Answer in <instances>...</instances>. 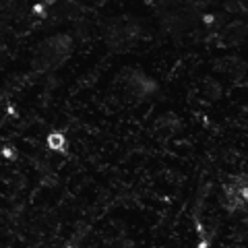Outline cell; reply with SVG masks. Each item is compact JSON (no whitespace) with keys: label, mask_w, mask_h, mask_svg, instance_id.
<instances>
[{"label":"cell","mask_w":248,"mask_h":248,"mask_svg":"<svg viewBox=\"0 0 248 248\" xmlns=\"http://www.w3.org/2000/svg\"><path fill=\"white\" fill-rule=\"evenodd\" d=\"M48 145H50V149H56V151H64V147H66V141H64V137H62L60 133H54L48 137Z\"/></svg>","instance_id":"2"},{"label":"cell","mask_w":248,"mask_h":248,"mask_svg":"<svg viewBox=\"0 0 248 248\" xmlns=\"http://www.w3.org/2000/svg\"><path fill=\"white\" fill-rule=\"evenodd\" d=\"M71 52V40L66 35H56L52 40H46V44L40 48L35 56V68L37 71H48V68H56L64 62V58Z\"/></svg>","instance_id":"1"}]
</instances>
